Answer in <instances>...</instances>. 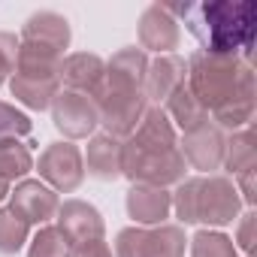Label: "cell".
Segmentation results:
<instances>
[{
  "instance_id": "cell-1",
  "label": "cell",
  "mask_w": 257,
  "mask_h": 257,
  "mask_svg": "<svg viewBox=\"0 0 257 257\" xmlns=\"http://www.w3.org/2000/svg\"><path fill=\"white\" fill-rule=\"evenodd\" d=\"M185 167L173 121L161 106H149L140 127L121 143V176L134 185L167 188L185 179Z\"/></svg>"
},
{
  "instance_id": "cell-2",
  "label": "cell",
  "mask_w": 257,
  "mask_h": 257,
  "mask_svg": "<svg viewBox=\"0 0 257 257\" xmlns=\"http://www.w3.org/2000/svg\"><path fill=\"white\" fill-rule=\"evenodd\" d=\"M167 13L173 19H185V28L197 37L203 55H227L251 64L257 4H251V0H209V4H176L167 7Z\"/></svg>"
},
{
  "instance_id": "cell-3",
  "label": "cell",
  "mask_w": 257,
  "mask_h": 257,
  "mask_svg": "<svg viewBox=\"0 0 257 257\" xmlns=\"http://www.w3.org/2000/svg\"><path fill=\"white\" fill-rule=\"evenodd\" d=\"M173 209H176L182 224L224 227L239 215L242 197H239L236 182H230L227 176L182 179L176 194H173Z\"/></svg>"
},
{
  "instance_id": "cell-4",
  "label": "cell",
  "mask_w": 257,
  "mask_h": 257,
  "mask_svg": "<svg viewBox=\"0 0 257 257\" xmlns=\"http://www.w3.org/2000/svg\"><path fill=\"white\" fill-rule=\"evenodd\" d=\"M185 67H188L185 88L194 94V100H197L206 112L221 109L224 103L233 100V94H236L242 85L254 82V70H251V64L242 61V58L194 52Z\"/></svg>"
},
{
  "instance_id": "cell-5",
  "label": "cell",
  "mask_w": 257,
  "mask_h": 257,
  "mask_svg": "<svg viewBox=\"0 0 257 257\" xmlns=\"http://www.w3.org/2000/svg\"><path fill=\"white\" fill-rule=\"evenodd\" d=\"M94 106H97V115H100V124H103V134L115 137V140H127L143 121L149 103H146V94L143 91H134V88H112V85H103L94 97Z\"/></svg>"
},
{
  "instance_id": "cell-6",
  "label": "cell",
  "mask_w": 257,
  "mask_h": 257,
  "mask_svg": "<svg viewBox=\"0 0 257 257\" xmlns=\"http://www.w3.org/2000/svg\"><path fill=\"white\" fill-rule=\"evenodd\" d=\"M185 230L176 224L124 227L115 239V257H185Z\"/></svg>"
},
{
  "instance_id": "cell-7",
  "label": "cell",
  "mask_w": 257,
  "mask_h": 257,
  "mask_svg": "<svg viewBox=\"0 0 257 257\" xmlns=\"http://www.w3.org/2000/svg\"><path fill=\"white\" fill-rule=\"evenodd\" d=\"M40 176L52 185V191L58 194H70L82 185L85 179V164H82V152L73 143H52L46 146V152L40 155L37 164Z\"/></svg>"
},
{
  "instance_id": "cell-8",
  "label": "cell",
  "mask_w": 257,
  "mask_h": 257,
  "mask_svg": "<svg viewBox=\"0 0 257 257\" xmlns=\"http://www.w3.org/2000/svg\"><path fill=\"white\" fill-rule=\"evenodd\" d=\"M52 121H55V127L64 137L85 140L100 124V115H97V106H94V100L88 94L58 91V97L52 100Z\"/></svg>"
},
{
  "instance_id": "cell-9",
  "label": "cell",
  "mask_w": 257,
  "mask_h": 257,
  "mask_svg": "<svg viewBox=\"0 0 257 257\" xmlns=\"http://www.w3.org/2000/svg\"><path fill=\"white\" fill-rule=\"evenodd\" d=\"M224 143H227L224 131L209 118L206 124L194 127V131H188V134L182 137L179 152H182L185 164H191L194 170L212 173V170H218V167L224 164Z\"/></svg>"
},
{
  "instance_id": "cell-10",
  "label": "cell",
  "mask_w": 257,
  "mask_h": 257,
  "mask_svg": "<svg viewBox=\"0 0 257 257\" xmlns=\"http://www.w3.org/2000/svg\"><path fill=\"white\" fill-rule=\"evenodd\" d=\"M58 194L34 179H25L16 185V191H10V209L31 227V224H46L55 218L58 212Z\"/></svg>"
},
{
  "instance_id": "cell-11",
  "label": "cell",
  "mask_w": 257,
  "mask_h": 257,
  "mask_svg": "<svg viewBox=\"0 0 257 257\" xmlns=\"http://www.w3.org/2000/svg\"><path fill=\"white\" fill-rule=\"evenodd\" d=\"M185 76H188L185 58H179V55H158L149 64V73H146V82H143L146 103L164 109V103L185 85Z\"/></svg>"
},
{
  "instance_id": "cell-12",
  "label": "cell",
  "mask_w": 257,
  "mask_h": 257,
  "mask_svg": "<svg viewBox=\"0 0 257 257\" xmlns=\"http://www.w3.org/2000/svg\"><path fill=\"white\" fill-rule=\"evenodd\" d=\"M103 79H106V64L91 52L67 55L61 61V70H58V82L67 85V91L88 94V97H94L103 88Z\"/></svg>"
},
{
  "instance_id": "cell-13",
  "label": "cell",
  "mask_w": 257,
  "mask_h": 257,
  "mask_svg": "<svg viewBox=\"0 0 257 257\" xmlns=\"http://www.w3.org/2000/svg\"><path fill=\"white\" fill-rule=\"evenodd\" d=\"M55 215H58V230L70 242V248L88 239H103V218L91 203L67 200L64 206H58Z\"/></svg>"
},
{
  "instance_id": "cell-14",
  "label": "cell",
  "mask_w": 257,
  "mask_h": 257,
  "mask_svg": "<svg viewBox=\"0 0 257 257\" xmlns=\"http://www.w3.org/2000/svg\"><path fill=\"white\" fill-rule=\"evenodd\" d=\"M179 46V22L167 13L164 4H152L140 16V49L158 52V55H173Z\"/></svg>"
},
{
  "instance_id": "cell-15",
  "label": "cell",
  "mask_w": 257,
  "mask_h": 257,
  "mask_svg": "<svg viewBox=\"0 0 257 257\" xmlns=\"http://www.w3.org/2000/svg\"><path fill=\"white\" fill-rule=\"evenodd\" d=\"M170 212H173V194H167V188L134 185L127 191V215L137 224L158 227L170 218Z\"/></svg>"
},
{
  "instance_id": "cell-16",
  "label": "cell",
  "mask_w": 257,
  "mask_h": 257,
  "mask_svg": "<svg viewBox=\"0 0 257 257\" xmlns=\"http://www.w3.org/2000/svg\"><path fill=\"white\" fill-rule=\"evenodd\" d=\"M146 73H149V55H146L143 49L131 46V49H121V52L112 55V61L106 64V79H103V85L143 91Z\"/></svg>"
},
{
  "instance_id": "cell-17",
  "label": "cell",
  "mask_w": 257,
  "mask_h": 257,
  "mask_svg": "<svg viewBox=\"0 0 257 257\" xmlns=\"http://www.w3.org/2000/svg\"><path fill=\"white\" fill-rule=\"evenodd\" d=\"M22 43H40V46H49L64 55V49L70 46V22L49 10L34 13L22 28Z\"/></svg>"
},
{
  "instance_id": "cell-18",
  "label": "cell",
  "mask_w": 257,
  "mask_h": 257,
  "mask_svg": "<svg viewBox=\"0 0 257 257\" xmlns=\"http://www.w3.org/2000/svg\"><path fill=\"white\" fill-rule=\"evenodd\" d=\"M85 170L100 179V182H115L121 176V140L109 137V134H97L88 143L85 152Z\"/></svg>"
},
{
  "instance_id": "cell-19",
  "label": "cell",
  "mask_w": 257,
  "mask_h": 257,
  "mask_svg": "<svg viewBox=\"0 0 257 257\" xmlns=\"http://www.w3.org/2000/svg\"><path fill=\"white\" fill-rule=\"evenodd\" d=\"M64 55L40 46V43H22L19 40V55H16V73L31 76V79H58Z\"/></svg>"
},
{
  "instance_id": "cell-20",
  "label": "cell",
  "mask_w": 257,
  "mask_h": 257,
  "mask_svg": "<svg viewBox=\"0 0 257 257\" xmlns=\"http://www.w3.org/2000/svg\"><path fill=\"white\" fill-rule=\"evenodd\" d=\"M233 179L245 170H254L257 167V137H254V127H242V131H233L230 140L224 143V164Z\"/></svg>"
},
{
  "instance_id": "cell-21",
  "label": "cell",
  "mask_w": 257,
  "mask_h": 257,
  "mask_svg": "<svg viewBox=\"0 0 257 257\" xmlns=\"http://www.w3.org/2000/svg\"><path fill=\"white\" fill-rule=\"evenodd\" d=\"M10 91H13V97H16L19 103H25L28 109H49L52 100H55L58 91H61V82H58V79H31V76L13 73Z\"/></svg>"
},
{
  "instance_id": "cell-22",
  "label": "cell",
  "mask_w": 257,
  "mask_h": 257,
  "mask_svg": "<svg viewBox=\"0 0 257 257\" xmlns=\"http://www.w3.org/2000/svg\"><path fill=\"white\" fill-rule=\"evenodd\" d=\"M164 106H167V109H164L167 118L173 121V127H179L182 134H188V131H194V127H200V124L209 121V112L194 100V94H191L185 85H182Z\"/></svg>"
},
{
  "instance_id": "cell-23",
  "label": "cell",
  "mask_w": 257,
  "mask_h": 257,
  "mask_svg": "<svg viewBox=\"0 0 257 257\" xmlns=\"http://www.w3.org/2000/svg\"><path fill=\"white\" fill-rule=\"evenodd\" d=\"M31 146L34 143H19V140H4L0 143V179L4 182H16L25 179L34 170V158H31Z\"/></svg>"
},
{
  "instance_id": "cell-24",
  "label": "cell",
  "mask_w": 257,
  "mask_h": 257,
  "mask_svg": "<svg viewBox=\"0 0 257 257\" xmlns=\"http://www.w3.org/2000/svg\"><path fill=\"white\" fill-rule=\"evenodd\" d=\"M239 248L230 236L218 230H200L191 239V257H236Z\"/></svg>"
},
{
  "instance_id": "cell-25",
  "label": "cell",
  "mask_w": 257,
  "mask_h": 257,
  "mask_svg": "<svg viewBox=\"0 0 257 257\" xmlns=\"http://www.w3.org/2000/svg\"><path fill=\"white\" fill-rule=\"evenodd\" d=\"M31 236V227L13 212V209H0V254H16L25 248Z\"/></svg>"
},
{
  "instance_id": "cell-26",
  "label": "cell",
  "mask_w": 257,
  "mask_h": 257,
  "mask_svg": "<svg viewBox=\"0 0 257 257\" xmlns=\"http://www.w3.org/2000/svg\"><path fill=\"white\" fill-rule=\"evenodd\" d=\"M28 257H70V242L61 236L58 227H40L31 239Z\"/></svg>"
},
{
  "instance_id": "cell-27",
  "label": "cell",
  "mask_w": 257,
  "mask_h": 257,
  "mask_svg": "<svg viewBox=\"0 0 257 257\" xmlns=\"http://www.w3.org/2000/svg\"><path fill=\"white\" fill-rule=\"evenodd\" d=\"M31 134V118L19 112L16 106L0 100V143L4 140H22Z\"/></svg>"
},
{
  "instance_id": "cell-28",
  "label": "cell",
  "mask_w": 257,
  "mask_h": 257,
  "mask_svg": "<svg viewBox=\"0 0 257 257\" xmlns=\"http://www.w3.org/2000/svg\"><path fill=\"white\" fill-rule=\"evenodd\" d=\"M236 242H239V248H242L248 257L254 254V248H257V212H254V209H248V212L239 218Z\"/></svg>"
},
{
  "instance_id": "cell-29",
  "label": "cell",
  "mask_w": 257,
  "mask_h": 257,
  "mask_svg": "<svg viewBox=\"0 0 257 257\" xmlns=\"http://www.w3.org/2000/svg\"><path fill=\"white\" fill-rule=\"evenodd\" d=\"M16 55H19V40L0 31V85L7 82L10 73H16Z\"/></svg>"
},
{
  "instance_id": "cell-30",
  "label": "cell",
  "mask_w": 257,
  "mask_h": 257,
  "mask_svg": "<svg viewBox=\"0 0 257 257\" xmlns=\"http://www.w3.org/2000/svg\"><path fill=\"white\" fill-rule=\"evenodd\" d=\"M70 257H115L112 248L106 245V239H88L70 248Z\"/></svg>"
},
{
  "instance_id": "cell-31",
  "label": "cell",
  "mask_w": 257,
  "mask_h": 257,
  "mask_svg": "<svg viewBox=\"0 0 257 257\" xmlns=\"http://www.w3.org/2000/svg\"><path fill=\"white\" fill-rule=\"evenodd\" d=\"M254 173H257V167L254 170H245V173H239L236 179H239V185H242V200H245V206L248 209H254V203H257V194H254Z\"/></svg>"
},
{
  "instance_id": "cell-32",
  "label": "cell",
  "mask_w": 257,
  "mask_h": 257,
  "mask_svg": "<svg viewBox=\"0 0 257 257\" xmlns=\"http://www.w3.org/2000/svg\"><path fill=\"white\" fill-rule=\"evenodd\" d=\"M10 197V182H4V179H0V203H4Z\"/></svg>"
}]
</instances>
